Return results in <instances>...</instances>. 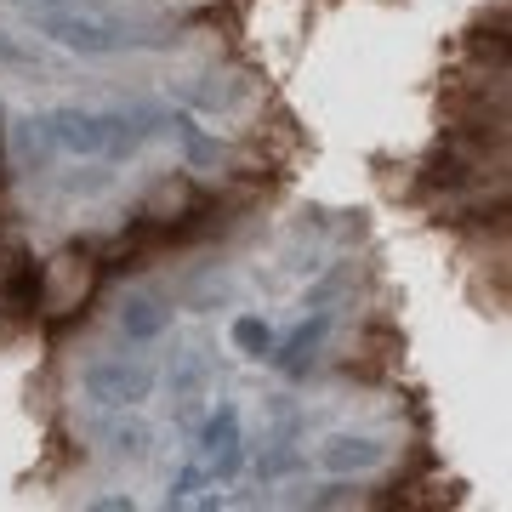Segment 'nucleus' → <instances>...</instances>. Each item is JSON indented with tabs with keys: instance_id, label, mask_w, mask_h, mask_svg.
<instances>
[{
	"instance_id": "obj_1",
	"label": "nucleus",
	"mask_w": 512,
	"mask_h": 512,
	"mask_svg": "<svg viewBox=\"0 0 512 512\" xmlns=\"http://www.w3.org/2000/svg\"><path fill=\"white\" fill-rule=\"evenodd\" d=\"M154 365H143V359H97V365H86V376H80V387H86V399L97 404V410H137V404L154 393Z\"/></svg>"
},
{
	"instance_id": "obj_4",
	"label": "nucleus",
	"mask_w": 512,
	"mask_h": 512,
	"mask_svg": "<svg viewBox=\"0 0 512 512\" xmlns=\"http://www.w3.org/2000/svg\"><path fill=\"white\" fill-rule=\"evenodd\" d=\"M387 461V444L370 439V433H330L325 444H319V467H330V473H370V467H382Z\"/></svg>"
},
{
	"instance_id": "obj_14",
	"label": "nucleus",
	"mask_w": 512,
	"mask_h": 512,
	"mask_svg": "<svg viewBox=\"0 0 512 512\" xmlns=\"http://www.w3.org/2000/svg\"><path fill=\"white\" fill-rule=\"evenodd\" d=\"M205 478H211V473H205V461H194V467H183V473H177V484L165 490V507H183V501H188L194 490H200Z\"/></svg>"
},
{
	"instance_id": "obj_16",
	"label": "nucleus",
	"mask_w": 512,
	"mask_h": 512,
	"mask_svg": "<svg viewBox=\"0 0 512 512\" xmlns=\"http://www.w3.org/2000/svg\"><path fill=\"white\" fill-rule=\"evenodd\" d=\"M342 501H353V484H330L325 495H313V507H342Z\"/></svg>"
},
{
	"instance_id": "obj_13",
	"label": "nucleus",
	"mask_w": 512,
	"mask_h": 512,
	"mask_svg": "<svg viewBox=\"0 0 512 512\" xmlns=\"http://www.w3.org/2000/svg\"><path fill=\"white\" fill-rule=\"evenodd\" d=\"M171 126H177V137L188 143V154H194V160H217V143H211V137H205V131L194 126V120H188V114H177Z\"/></svg>"
},
{
	"instance_id": "obj_10",
	"label": "nucleus",
	"mask_w": 512,
	"mask_h": 512,
	"mask_svg": "<svg viewBox=\"0 0 512 512\" xmlns=\"http://www.w3.org/2000/svg\"><path fill=\"white\" fill-rule=\"evenodd\" d=\"M97 433H103V450L120 456V461H143L148 456V427L143 421H103Z\"/></svg>"
},
{
	"instance_id": "obj_18",
	"label": "nucleus",
	"mask_w": 512,
	"mask_h": 512,
	"mask_svg": "<svg viewBox=\"0 0 512 512\" xmlns=\"http://www.w3.org/2000/svg\"><path fill=\"white\" fill-rule=\"evenodd\" d=\"M0 148H6V109H0Z\"/></svg>"
},
{
	"instance_id": "obj_11",
	"label": "nucleus",
	"mask_w": 512,
	"mask_h": 512,
	"mask_svg": "<svg viewBox=\"0 0 512 512\" xmlns=\"http://www.w3.org/2000/svg\"><path fill=\"white\" fill-rule=\"evenodd\" d=\"M228 336H234V348L245 353V359H268V353H274V330H268V319H256V313H239Z\"/></svg>"
},
{
	"instance_id": "obj_8",
	"label": "nucleus",
	"mask_w": 512,
	"mask_h": 512,
	"mask_svg": "<svg viewBox=\"0 0 512 512\" xmlns=\"http://www.w3.org/2000/svg\"><path fill=\"white\" fill-rule=\"evenodd\" d=\"M165 325H171V308H165L160 296H126L120 302V336L126 342H154Z\"/></svg>"
},
{
	"instance_id": "obj_12",
	"label": "nucleus",
	"mask_w": 512,
	"mask_h": 512,
	"mask_svg": "<svg viewBox=\"0 0 512 512\" xmlns=\"http://www.w3.org/2000/svg\"><path fill=\"white\" fill-rule=\"evenodd\" d=\"M0 63H6V69H40V52H35V46H23L18 35H6V29H0Z\"/></svg>"
},
{
	"instance_id": "obj_3",
	"label": "nucleus",
	"mask_w": 512,
	"mask_h": 512,
	"mask_svg": "<svg viewBox=\"0 0 512 512\" xmlns=\"http://www.w3.org/2000/svg\"><path fill=\"white\" fill-rule=\"evenodd\" d=\"M200 456L211 484H228L245 467V439H239V404H217V416L200 427Z\"/></svg>"
},
{
	"instance_id": "obj_9",
	"label": "nucleus",
	"mask_w": 512,
	"mask_h": 512,
	"mask_svg": "<svg viewBox=\"0 0 512 512\" xmlns=\"http://www.w3.org/2000/svg\"><path fill=\"white\" fill-rule=\"evenodd\" d=\"M200 387H205V359H200V348H183L171 359V399H177V416L183 421H194Z\"/></svg>"
},
{
	"instance_id": "obj_2",
	"label": "nucleus",
	"mask_w": 512,
	"mask_h": 512,
	"mask_svg": "<svg viewBox=\"0 0 512 512\" xmlns=\"http://www.w3.org/2000/svg\"><path fill=\"white\" fill-rule=\"evenodd\" d=\"M40 35H52L57 46H69V52L80 57H114L126 52V46H137V40L126 35V29H114V23H97V18H80V12H40Z\"/></svg>"
},
{
	"instance_id": "obj_17",
	"label": "nucleus",
	"mask_w": 512,
	"mask_h": 512,
	"mask_svg": "<svg viewBox=\"0 0 512 512\" xmlns=\"http://www.w3.org/2000/svg\"><path fill=\"white\" fill-rule=\"evenodd\" d=\"M97 512H131V495H103V501H92Z\"/></svg>"
},
{
	"instance_id": "obj_15",
	"label": "nucleus",
	"mask_w": 512,
	"mask_h": 512,
	"mask_svg": "<svg viewBox=\"0 0 512 512\" xmlns=\"http://www.w3.org/2000/svg\"><path fill=\"white\" fill-rule=\"evenodd\" d=\"M69 194H97V188H109V171H86V177H69Z\"/></svg>"
},
{
	"instance_id": "obj_5",
	"label": "nucleus",
	"mask_w": 512,
	"mask_h": 512,
	"mask_svg": "<svg viewBox=\"0 0 512 512\" xmlns=\"http://www.w3.org/2000/svg\"><path fill=\"white\" fill-rule=\"evenodd\" d=\"M46 131H52V143L63 154H103V114L92 109H52L46 114Z\"/></svg>"
},
{
	"instance_id": "obj_6",
	"label": "nucleus",
	"mask_w": 512,
	"mask_h": 512,
	"mask_svg": "<svg viewBox=\"0 0 512 512\" xmlns=\"http://www.w3.org/2000/svg\"><path fill=\"white\" fill-rule=\"evenodd\" d=\"M40 296H46V274L35 268L29 251H12L6 256V285H0V302L12 313H40Z\"/></svg>"
},
{
	"instance_id": "obj_7",
	"label": "nucleus",
	"mask_w": 512,
	"mask_h": 512,
	"mask_svg": "<svg viewBox=\"0 0 512 512\" xmlns=\"http://www.w3.org/2000/svg\"><path fill=\"white\" fill-rule=\"evenodd\" d=\"M325 336H330V313H313L308 325L291 330V342H285L279 353H268V359H274V365L296 382V376H308V370H313V359H319V348H325Z\"/></svg>"
}]
</instances>
